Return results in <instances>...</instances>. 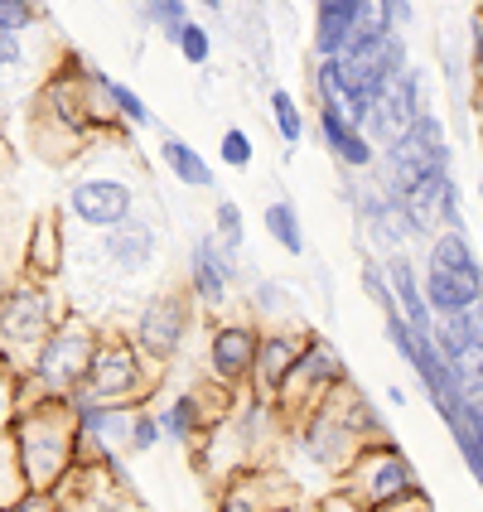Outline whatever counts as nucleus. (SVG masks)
<instances>
[{
    "label": "nucleus",
    "mask_w": 483,
    "mask_h": 512,
    "mask_svg": "<svg viewBox=\"0 0 483 512\" xmlns=\"http://www.w3.org/2000/svg\"><path fill=\"white\" fill-rule=\"evenodd\" d=\"M305 348V334H261L256 339V368H252V382H256V397L276 401V392L285 387V377L295 368Z\"/></svg>",
    "instance_id": "20"
},
{
    "label": "nucleus",
    "mask_w": 483,
    "mask_h": 512,
    "mask_svg": "<svg viewBox=\"0 0 483 512\" xmlns=\"http://www.w3.org/2000/svg\"><path fill=\"white\" fill-rule=\"evenodd\" d=\"M160 160H165V170L184 184V189H213V165L203 160V150H194V145L184 141V136H170L165 131V141H160Z\"/></svg>",
    "instance_id": "27"
},
{
    "label": "nucleus",
    "mask_w": 483,
    "mask_h": 512,
    "mask_svg": "<svg viewBox=\"0 0 483 512\" xmlns=\"http://www.w3.org/2000/svg\"><path fill=\"white\" fill-rule=\"evenodd\" d=\"M223 252L242 256V247H247V218H242V208L232 199H223L218 208H213V232H208Z\"/></svg>",
    "instance_id": "31"
},
{
    "label": "nucleus",
    "mask_w": 483,
    "mask_h": 512,
    "mask_svg": "<svg viewBox=\"0 0 483 512\" xmlns=\"http://www.w3.org/2000/svg\"><path fill=\"white\" fill-rule=\"evenodd\" d=\"M479 295V285H464L455 276H440V271H421V300H426L430 319H450L459 310H474Z\"/></svg>",
    "instance_id": "25"
},
{
    "label": "nucleus",
    "mask_w": 483,
    "mask_h": 512,
    "mask_svg": "<svg viewBox=\"0 0 483 512\" xmlns=\"http://www.w3.org/2000/svg\"><path fill=\"white\" fill-rule=\"evenodd\" d=\"M25 493H29L25 469H20V455H15V445H10V430H5V435H0V508L20 503Z\"/></svg>",
    "instance_id": "32"
},
{
    "label": "nucleus",
    "mask_w": 483,
    "mask_h": 512,
    "mask_svg": "<svg viewBox=\"0 0 483 512\" xmlns=\"http://www.w3.org/2000/svg\"><path fill=\"white\" fill-rule=\"evenodd\" d=\"M290 512H314V508H290Z\"/></svg>",
    "instance_id": "45"
},
{
    "label": "nucleus",
    "mask_w": 483,
    "mask_h": 512,
    "mask_svg": "<svg viewBox=\"0 0 483 512\" xmlns=\"http://www.w3.org/2000/svg\"><path fill=\"white\" fill-rule=\"evenodd\" d=\"M358 281H363V295H368L377 310H397V300H392V290H387V276H382V261L377 256H363V266H358Z\"/></svg>",
    "instance_id": "35"
},
{
    "label": "nucleus",
    "mask_w": 483,
    "mask_h": 512,
    "mask_svg": "<svg viewBox=\"0 0 483 512\" xmlns=\"http://www.w3.org/2000/svg\"><path fill=\"white\" fill-rule=\"evenodd\" d=\"M68 218L92 228L97 237L102 232L121 228L131 213H136V184L121 179V174H83L73 189H68Z\"/></svg>",
    "instance_id": "6"
},
{
    "label": "nucleus",
    "mask_w": 483,
    "mask_h": 512,
    "mask_svg": "<svg viewBox=\"0 0 483 512\" xmlns=\"http://www.w3.org/2000/svg\"><path fill=\"white\" fill-rule=\"evenodd\" d=\"M34 20H44V10L39 5H25V0H0V34H25Z\"/></svg>",
    "instance_id": "38"
},
{
    "label": "nucleus",
    "mask_w": 483,
    "mask_h": 512,
    "mask_svg": "<svg viewBox=\"0 0 483 512\" xmlns=\"http://www.w3.org/2000/svg\"><path fill=\"white\" fill-rule=\"evenodd\" d=\"M426 271H440V276H455V281L483 290V266L469 232H435L426 242Z\"/></svg>",
    "instance_id": "22"
},
{
    "label": "nucleus",
    "mask_w": 483,
    "mask_h": 512,
    "mask_svg": "<svg viewBox=\"0 0 483 512\" xmlns=\"http://www.w3.org/2000/svg\"><path fill=\"white\" fill-rule=\"evenodd\" d=\"M0 512H58V498L54 493H25L20 503H10V508H0Z\"/></svg>",
    "instance_id": "42"
},
{
    "label": "nucleus",
    "mask_w": 483,
    "mask_h": 512,
    "mask_svg": "<svg viewBox=\"0 0 483 512\" xmlns=\"http://www.w3.org/2000/svg\"><path fill=\"white\" fill-rule=\"evenodd\" d=\"M421 112H430L426 68H416V63H411V68H401L397 78L387 83V92L377 97L372 121H368V131H363V136H368V141L382 150V145L392 141V136H401V131H406V126H411V121H416Z\"/></svg>",
    "instance_id": "9"
},
{
    "label": "nucleus",
    "mask_w": 483,
    "mask_h": 512,
    "mask_svg": "<svg viewBox=\"0 0 483 512\" xmlns=\"http://www.w3.org/2000/svg\"><path fill=\"white\" fill-rule=\"evenodd\" d=\"M430 343L435 353L459 372H483V310H459L450 319H435L430 329Z\"/></svg>",
    "instance_id": "15"
},
{
    "label": "nucleus",
    "mask_w": 483,
    "mask_h": 512,
    "mask_svg": "<svg viewBox=\"0 0 483 512\" xmlns=\"http://www.w3.org/2000/svg\"><path fill=\"white\" fill-rule=\"evenodd\" d=\"M5 290H10V285H5V281H0V300H5Z\"/></svg>",
    "instance_id": "44"
},
{
    "label": "nucleus",
    "mask_w": 483,
    "mask_h": 512,
    "mask_svg": "<svg viewBox=\"0 0 483 512\" xmlns=\"http://www.w3.org/2000/svg\"><path fill=\"white\" fill-rule=\"evenodd\" d=\"M295 440H300V450H305V459H310L314 469H329V474H343V469H348V459L358 455V440L343 430L339 411H334V401L329 397L300 416Z\"/></svg>",
    "instance_id": "10"
},
{
    "label": "nucleus",
    "mask_w": 483,
    "mask_h": 512,
    "mask_svg": "<svg viewBox=\"0 0 483 512\" xmlns=\"http://www.w3.org/2000/svg\"><path fill=\"white\" fill-rule=\"evenodd\" d=\"M261 228H266V237L281 247L285 256H300L310 252V242H305V228H300V213H295V203L285 199H271L266 208H261Z\"/></svg>",
    "instance_id": "28"
},
{
    "label": "nucleus",
    "mask_w": 483,
    "mask_h": 512,
    "mask_svg": "<svg viewBox=\"0 0 483 512\" xmlns=\"http://www.w3.org/2000/svg\"><path fill=\"white\" fill-rule=\"evenodd\" d=\"M87 83L102 92V102L112 107V116H121L126 126H136V131H155L160 121H155V112H150V102H145L136 87L116 83V78H107V73H87Z\"/></svg>",
    "instance_id": "26"
},
{
    "label": "nucleus",
    "mask_w": 483,
    "mask_h": 512,
    "mask_svg": "<svg viewBox=\"0 0 483 512\" xmlns=\"http://www.w3.org/2000/svg\"><path fill=\"white\" fill-rule=\"evenodd\" d=\"M155 421H160V440H174V445H194V440L208 435V426H213V416H208V406H203L199 392L170 397L155 411Z\"/></svg>",
    "instance_id": "24"
},
{
    "label": "nucleus",
    "mask_w": 483,
    "mask_h": 512,
    "mask_svg": "<svg viewBox=\"0 0 483 512\" xmlns=\"http://www.w3.org/2000/svg\"><path fill=\"white\" fill-rule=\"evenodd\" d=\"M339 493L353 498L363 512H392V508L426 503V484L416 479V469H411V459H406V450L397 440L363 445L339 474Z\"/></svg>",
    "instance_id": "2"
},
{
    "label": "nucleus",
    "mask_w": 483,
    "mask_h": 512,
    "mask_svg": "<svg viewBox=\"0 0 483 512\" xmlns=\"http://www.w3.org/2000/svg\"><path fill=\"white\" fill-rule=\"evenodd\" d=\"M174 49L184 54V63H194V68H203L208 58H213V34L199 25V20H189V25H179L174 34H165Z\"/></svg>",
    "instance_id": "33"
},
{
    "label": "nucleus",
    "mask_w": 483,
    "mask_h": 512,
    "mask_svg": "<svg viewBox=\"0 0 483 512\" xmlns=\"http://www.w3.org/2000/svg\"><path fill=\"white\" fill-rule=\"evenodd\" d=\"M295 498H300V488L290 484L281 469H242L223 484L213 512H290L300 508Z\"/></svg>",
    "instance_id": "11"
},
{
    "label": "nucleus",
    "mask_w": 483,
    "mask_h": 512,
    "mask_svg": "<svg viewBox=\"0 0 483 512\" xmlns=\"http://www.w3.org/2000/svg\"><path fill=\"white\" fill-rule=\"evenodd\" d=\"M314 131H319L324 150L339 160L343 174H368L372 165H377V145H372L363 131H353V126L343 121V112H334V107H314Z\"/></svg>",
    "instance_id": "18"
},
{
    "label": "nucleus",
    "mask_w": 483,
    "mask_h": 512,
    "mask_svg": "<svg viewBox=\"0 0 483 512\" xmlns=\"http://www.w3.org/2000/svg\"><path fill=\"white\" fill-rule=\"evenodd\" d=\"M382 329H387V343H392V353H397L401 363L411 368V358H416V329H411V324H406L397 310L382 314Z\"/></svg>",
    "instance_id": "37"
},
{
    "label": "nucleus",
    "mask_w": 483,
    "mask_h": 512,
    "mask_svg": "<svg viewBox=\"0 0 483 512\" xmlns=\"http://www.w3.org/2000/svg\"><path fill=\"white\" fill-rule=\"evenodd\" d=\"M256 339H261V334H256L252 324H242V319L213 324V334H208V372H213L218 387H242V382H252Z\"/></svg>",
    "instance_id": "13"
},
{
    "label": "nucleus",
    "mask_w": 483,
    "mask_h": 512,
    "mask_svg": "<svg viewBox=\"0 0 483 512\" xmlns=\"http://www.w3.org/2000/svg\"><path fill=\"white\" fill-rule=\"evenodd\" d=\"M145 387H150L145 382V358L131 348V339H107V343H97L78 397L107 401V406H136V397H141Z\"/></svg>",
    "instance_id": "5"
},
{
    "label": "nucleus",
    "mask_w": 483,
    "mask_h": 512,
    "mask_svg": "<svg viewBox=\"0 0 483 512\" xmlns=\"http://www.w3.org/2000/svg\"><path fill=\"white\" fill-rule=\"evenodd\" d=\"M155 445H160V421H155V411L136 406V416H131V430H126V450H131V455H150Z\"/></svg>",
    "instance_id": "36"
},
{
    "label": "nucleus",
    "mask_w": 483,
    "mask_h": 512,
    "mask_svg": "<svg viewBox=\"0 0 483 512\" xmlns=\"http://www.w3.org/2000/svg\"><path fill=\"white\" fill-rule=\"evenodd\" d=\"M141 20L145 25H160V34H174L179 25H189L194 15H189L184 0H150V5H141Z\"/></svg>",
    "instance_id": "34"
},
{
    "label": "nucleus",
    "mask_w": 483,
    "mask_h": 512,
    "mask_svg": "<svg viewBox=\"0 0 483 512\" xmlns=\"http://www.w3.org/2000/svg\"><path fill=\"white\" fill-rule=\"evenodd\" d=\"M353 223L363 228V237H368L372 247H377V256H397L406 252L411 242H421V232H416V223H411V213H406V203L387 199L377 184H363L358 179V194H353Z\"/></svg>",
    "instance_id": "7"
},
{
    "label": "nucleus",
    "mask_w": 483,
    "mask_h": 512,
    "mask_svg": "<svg viewBox=\"0 0 483 512\" xmlns=\"http://www.w3.org/2000/svg\"><path fill=\"white\" fill-rule=\"evenodd\" d=\"M271 121H276V136H281L290 150L310 136V121H305V112H300V97H295V92H285V87L271 92Z\"/></svg>",
    "instance_id": "30"
},
{
    "label": "nucleus",
    "mask_w": 483,
    "mask_h": 512,
    "mask_svg": "<svg viewBox=\"0 0 483 512\" xmlns=\"http://www.w3.org/2000/svg\"><path fill=\"white\" fill-rule=\"evenodd\" d=\"M97 334H92V324L87 319H63L49 329V339L34 348V382L49 392L54 401H68L73 392H83L87 382V368H92V353H97Z\"/></svg>",
    "instance_id": "3"
},
{
    "label": "nucleus",
    "mask_w": 483,
    "mask_h": 512,
    "mask_svg": "<svg viewBox=\"0 0 483 512\" xmlns=\"http://www.w3.org/2000/svg\"><path fill=\"white\" fill-rule=\"evenodd\" d=\"M445 430H450V440H455V455H459V464H464V474H469V479H483V397L464 392L459 406L445 416Z\"/></svg>",
    "instance_id": "21"
},
{
    "label": "nucleus",
    "mask_w": 483,
    "mask_h": 512,
    "mask_svg": "<svg viewBox=\"0 0 483 512\" xmlns=\"http://www.w3.org/2000/svg\"><path fill=\"white\" fill-rule=\"evenodd\" d=\"M29 266L39 271V276H54L58 266H63V232L49 223V218H39L34 228H29Z\"/></svg>",
    "instance_id": "29"
},
{
    "label": "nucleus",
    "mask_w": 483,
    "mask_h": 512,
    "mask_svg": "<svg viewBox=\"0 0 483 512\" xmlns=\"http://www.w3.org/2000/svg\"><path fill=\"white\" fill-rule=\"evenodd\" d=\"M189 295H194V305H203L208 314H223L232 305V290L228 281L218 276V242L199 232L194 242H189Z\"/></svg>",
    "instance_id": "19"
},
{
    "label": "nucleus",
    "mask_w": 483,
    "mask_h": 512,
    "mask_svg": "<svg viewBox=\"0 0 483 512\" xmlns=\"http://www.w3.org/2000/svg\"><path fill=\"white\" fill-rule=\"evenodd\" d=\"M54 329V305L39 285H10L0 300V339L10 348H39Z\"/></svg>",
    "instance_id": "12"
},
{
    "label": "nucleus",
    "mask_w": 483,
    "mask_h": 512,
    "mask_svg": "<svg viewBox=\"0 0 483 512\" xmlns=\"http://www.w3.org/2000/svg\"><path fill=\"white\" fill-rule=\"evenodd\" d=\"M25 63V44L15 39V34H0V78L10 73V68H20Z\"/></svg>",
    "instance_id": "41"
},
{
    "label": "nucleus",
    "mask_w": 483,
    "mask_h": 512,
    "mask_svg": "<svg viewBox=\"0 0 483 512\" xmlns=\"http://www.w3.org/2000/svg\"><path fill=\"white\" fill-rule=\"evenodd\" d=\"M314 512H363V508H358L353 498H343V493H329V498H324Z\"/></svg>",
    "instance_id": "43"
},
{
    "label": "nucleus",
    "mask_w": 483,
    "mask_h": 512,
    "mask_svg": "<svg viewBox=\"0 0 483 512\" xmlns=\"http://www.w3.org/2000/svg\"><path fill=\"white\" fill-rule=\"evenodd\" d=\"M329 401H334V411H339L343 430L358 440V450H363V445H377V440H392L387 416H382V411H377V406L368 401V392H358L353 382H348V387H339V392H334Z\"/></svg>",
    "instance_id": "23"
},
{
    "label": "nucleus",
    "mask_w": 483,
    "mask_h": 512,
    "mask_svg": "<svg viewBox=\"0 0 483 512\" xmlns=\"http://www.w3.org/2000/svg\"><path fill=\"white\" fill-rule=\"evenodd\" d=\"M155 256H160V228L145 213H131L121 228L102 232V261L116 276H141L155 266Z\"/></svg>",
    "instance_id": "14"
},
{
    "label": "nucleus",
    "mask_w": 483,
    "mask_h": 512,
    "mask_svg": "<svg viewBox=\"0 0 483 512\" xmlns=\"http://www.w3.org/2000/svg\"><path fill=\"white\" fill-rule=\"evenodd\" d=\"M353 377H348V363H343V353L334 348L329 339H319V334H305V348H300V358H295V368L285 377V387L276 392L271 406H281V411H310L319 406L324 397H334L339 387H348Z\"/></svg>",
    "instance_id": "4"
},
{
    "label": "nucleus",
    "mask_w": 483,
    "mask_h": 512,
    "mask_svg": "<svg viewBox=\"0 0 483 512\" xmlns=\"http://www.w3.org/2000/svg\"><path fill=\"white\" fill-rule=\"evenodd\" d=\"M189 329H194V310H189V300H184V295H174V290H165V295H155V300H145L141 305L131 348H136L141 358L170 363L174 353L184 348Z\"/></svg>",
    "instance_id": "8"
},
{
    "label": "nucleus",
    "mask_w": 483,
    "mask_h": 512,
    "mask_svg": "<svg viewBox=\"0 0 483 512\" xmlns=\"http://www.w3.org/2000/svg\"><path fill=\"white\" fill-rule=\"evenodd\" d=\"M247 310H252V329H256V334H300V329H305L300 295H295L285 281H276V276H261V281H252Z\"/></svg>",
    "instance_id": "17"
},
{
    "label": "nucleus",
    "mask_w": 483,
    "mask_h": 512,
    "mask_svg": "<svg viewBox=\"0 0 483 512\" xmlns=\"http://www.w3.org/2000/svg\"><path fill=\"white\" fill-rule=\"evenodd\" d=\"M372 15V0H319L314 5V63H329V58H343L353 29Z\"/></svg>",
    "instance_id": "16"
},
{
    "label": "nucleus",
    "mask_w": 483,
    "mask_h": 512,
    "mask_svg": "<svg viewBox=\"0 0 483 512\" xmlns=\"http://www.w3.org/2000/svg\"><path fill=\"white\" fill-rule=\"evenodd\" d=\"M252 155H256L252 136H247L242 126H228V131H223V165H228V170H247Z\"/></svg>",
    "instance_id": "39"
},
{
    "label": "nucleus",
    "mask_w": 483,
    "mask_h": 512,
    "mask_svg": "<svg viewBox=\"0 0 483 512\" xmlns=\"http://www.w3.org/2000/svg\"><path fill=\"white\" fill-rule=\"evenodd\" d=\"M10 445L20 455L29 493H54L73 469V411L68 401H39L10 426Z\"/></svg>",
    "instance_id": "1"
},
{
    "label": "nucleus",
    "mask_w": 483,
    "mask_h": 512,
    "mask_svg": "<svg viewBox=\"0 0 483 512\" xmlns=\"http://www.w3.org/2000/svg\"><path fill=\"white\" fill-rule=\"evenodd\" d=\"M15 406H20V397H15V382L0 372V435L15 426Z\"/></svg>",
    "instance_id": "40"
}]
</instances>
